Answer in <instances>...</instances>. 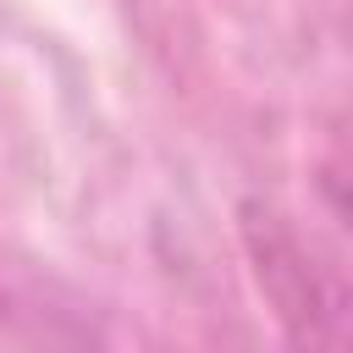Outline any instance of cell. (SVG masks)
I'll use <instances>...</instances> for the list:
<instances>
[{
    "mask_svg": "<svg viewBox=\"0 0 353 353\" xmlns=\"http://www.w3.org/2000/svg\"><path fill=\"white\" fill-rule=\"evenodd\" d=\"M331 199H336V210H342V221H347V232H353V193H347V188H331Z\"/></svg>",
    "mask_w": 353,
    "mask_h": 353,
    "instance_id": "obj_1",
    "label": "cell"
}]
</instances>
